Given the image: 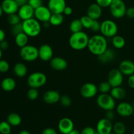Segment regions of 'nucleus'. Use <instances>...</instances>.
I'll use <instances>...</instances> for the list:
<instances>
[{
  "label": "nucleus",
  "mask_w": 134,
  "mask_h": 134,
  "mask_svg": "<svg viewBox=\"0 0 134 134\" xmlns=\"http://www.w3.org/2000/svg\"><path fill=\"white\" fill-rule=\"evenodd\" d=\"M88 48L94 55L98 56L107 48V41L103 35H96L89 39Z\"/></svg>",
  "instance_id": "nucleus-1"
},
{
  "label": "nucleus",
  "mask_w": 134,
  "mask_h": 134,
  "mask_svg": "<svg viewBox=\"0 0 134 134\" xmlns=\"http://www.w3.org/2000/svg\"><path fill=\"white\" fill-rule=\"evenodd\" d=\"M89 39L88 35L82 31L72 33L69 37V44L73 49L81 51L88 47Z\"/></svg>",
  "instance_id": "nucleus-2"
},
{
  "label": "nucleus",
  "mask_w": 134,
  "mask_h": 134,
  "mask_svg": "<svg viewBox=\"0 0 134 134\" xmlns=\"http://www.w3.org/2000/svg\"><path fill=\"white\" fill-rule=\"evenodd\" d=\"M22 26L24 32L30 37H37L39 35L41 31V26L39 21L33 18L24 20L22 22Z\"/></svg>",
  "instance_id": "nucleus-3"
},
{
  "label": "nucleus",
  "mask_w": 134,
  "mask_h": 134,
  "mask_svg": "<svg viewBox=\"0 0 134 134\" xmlns=\"http://www.w3.org/2000/svg\"><path fill=\"white\" fill-rule=\"evenodd\" d=\"M97 104L98 105L105 111H111L115 109L116 103L115 99L111 96V94L108 93L101 94L97 98Z\"/></svg>",
  "instance_id": "nucleus-4"
},
{
  "label": "nucleus",
  "mask_w": 134,
  "mask_h": 134,
  "mask_svg": "<svg viewBox=\"0 0 134 134\" xmlns=\"http://www.w3.org/2000/svg\"><path fill=\"white\" fill-rule=\"evenodd\" d=\"M47 81V77L42 72H34L27 78V84L30 88H38L44 86Z\"/></svg>",
  "instance_id": "nucleus-5"
},
{
  "label": "nucleus",
  "mask_w": 134,
  "mask_h": 134,
  "mask_svg": "<svg viewBox=\"0 0 134 134\" xmlns=\"http://www.w3.org/2000/svg\"><path fill=\"white\" fill-rule=\"evenodd\" d=\"M21 58L24 61L34 62L39 58V49L34 45H27L20 48Z\"/></svg>",
  "instance_id": "nucleus-6"
},
{
  "label": "nucleus",
  "mask_w": 134,
  "mask_h": 134,
  "mask_svg": "<svg viewBox=\"0 0 134 134\" xmlns=\"http://www.w3.org/2000/svg\"><path fill=\"white\" fill-rule=\"evenodd\" d=\"M109 8L111 15L114 18H120L126 15L127 8L122 0H113Z\"/></svg>",
  "instance_id": "nucleus-7"
},
{
  "label": "nucleus",
  "mask_w": 134,
  "mask_h": 134,
  "mask_svg": "<svg viewBox=\"0 0 134 134\" xmlns=\"http://www.w3.org/2000/svg\"><path fill=\"white\" fill-rule=\"evenodd\" d=\"M100 31L105 37H113L117 34L118 26L113 20H105L101 23Z\"/></svg>",
  "instance_id": "nucleus-8"
},
{
  "label": "nucleus",
  "mask_w": 134,
  "mask_h": 134,
  "mask_svg": "<svg viewBox=\"0 0 134 134\" xmlns=\"http://www.w3.org/2000/svg\"><path fill=\"white\" fill-rule=\"evenodd\" d=\"M124 75L119 70V69H113L110 71L108 74V82L111 87L120 86L124 81Z\"/></svg>",
  "instance_id": "nucleus-9"
},
{
  "label": "nucleus",
  "mask_w": 134,
  "mask_h": 134,
  "mask_svg": "<svg viewBox=\"0 0 134 134\" xmlns=\"http://www.w3.org/2000/svg\"><path fill=\"white\" fill-rule=\"evenodd\" d=\"M98 92V88L96 85L92 82H86L81 88V96L86 99H90L95 96Z\"/></svg>",
  "instance_id": "nucleus-10"
},
{
  "label": "nucleus",
  "mask_w": 134,
  "mask_h": 134,
  "mask_svg": "<svg viewBox=\"0 0 134 134\" xmlns=\"http://www.w3.org/2000/svg\"><path fill=\"white\" fill-rule=\"evenodd\" d=\"M51 15H52V13L48 7H47L42 5L37 9H35L34 16L35 18L39 22H48L50 20Z\"/></svg>",
  "instance_id": "nucleus-11"
},
{
  "label": "nucleus",
  "mask_w": 134,
  "mask_h": 134,
  "mask_svg": "<svg viewBox=\"0 0 134 134\" xmlns=\"http://www.w3.org/2000/svg\"><path fill=\"white\" fill-rule=\"evenodd\" d=\"M66 7L65 0H49L48 7L52 14H63Z\"/></svg>",
  "instance_id": "nucleus-12"
},
{
  "label": "nucleus",
  "mask_w": 134,
  "mask_h": 134,
  "mask_svg": "<svg viewBox=\"0 0 134 134\" xmlns=\"http://www.w3.org/2000/svg\"><path fill=\"white\" fill-rule=\"evenodd\" d=\"M113 126L111 120L107 119H102L98 121L96 125V132L99 134H109L113 131Z\"/></svg>",
  "instance_id": "nucleus-13"
},
{
  "label": "nucleus",
  "mask_w": 134,
  "mask_h": 134,
  "mask_svg": "<svg viewBox=\"0 0 134 134\" xmlns=\"http://www.w3.org/2000/svg\"><path fill=\"white\" fill-rule=\"evenodd\" d=\"M134 108L132 104L128 102H121L116 107V112L123 117H128L133 115Z\"/></svg>",
  "instance_id": "nucleus-14"
},
{
  "label": "nucleus",
  "mask_w": 134,
  "mask_h": 134,
  "mask_svg": "<svg viewBox=\"0 0 134 134\" xmlns=\"http://www.w3.org/2000/svg\"><path fill=\"white\" fill-rule=\"evenodd\" d=\"M1 5L4 13L8 15L18 13L19 9V6L15 0H3Z\"/></svg>",
  "instance_id": "nucleus-15"
},
{
  "label": "nucleus",
  "mask_w": 134,
  "mask_h": 134,
  "mask_svg": "<svg viewBox=\"0 0 134 134\" xmlns=\"http://www.w3.org/2000/svg\"><path fill=\"white\" fill-rule=\"evenodd\" d=\"M39 58L44 62L51 61L53 58V50L47 44H42L39 48Z\"/></svg>",
  "instance_id": "nucleus-16"
},
{
  "label": "nucleus",
  "mask_w": 134,
  "mask_h": 134,
  "mask_svg": "<svg viewBox=\"0 0 134 134\" xmlns=\"http://www.w3.org/2000/svg\"><path fill=\"white\" fill-rule=\"evenodd\" d=\"M74 129V124L71 119L69 118H63L58 123V130L62 134H68Z\"/></svg>",
  "instance_id": "nucleus-17"
},
{
  "label": "nucleus",
  "mask_w": 134,
  "mask_h": 134,
  "mask_svg": "<svg viewBox=\"0 0 134 134\" xmlns=\"http://www.w3.org/2000/svg\"><path fill=\"white\" fill-rule=\"evenodd\" d=\"M34 13H35V9L27 3L23 6L20 7L18 14L20 17L21 20L24 21L33 18L34 16Z\"/></svg>",
  "instance_id": "nucleus-18"
},
{
  "label": "nucleus",
  "mask_w": 134,
  "mask_h": 134,
  "mask_svg": "<svg viewBox=\"0 0 134 134\" xmlns=\"http://www.w3.org/2000/svg\"><path fill=\"white\" fill-rule=\"evenodd\" d=\"M119 70L124 75H132L134 74V62L130 60H123L119 65Z\"/></svg>",
  "instance_id": "nucleus-19"
},
{
  "label": "nucleus",
  "mask_w": 134,
  "mask_h": 134,
  "mask_svg": "<svg viewBox=\"0 0 134 134\" xmlns=\"http://www.w3.org/2000/svg\"><path fill=\"white\" fill-rule=\"evenodd\" d=\"M60 97L61 96L58 91L48 90L43 95V100L47 104L52 105L60 102Z\"/></svg>",
  "instance_id": "nucleus-20"
},
{
  "label": "nucleus",
  "mask_w": 134,
  "mask_h": 134,
  "mask_svg": "<svg viewBox=\"0 0 134 134\" xmlns=\"http://www.w3.org/2000/svg\"><path fill=\"white\" fill-rule=\"evenodd\" d=\"M50 64L52 69L57 71L64 70L68 67V62L66 60L61 57L52 58L50 61Z\"/></svg>",
  "instance_id": "nucleus-21"
},
{
  "label": "nucleus",
  "mask_w": 134,
  "mask_h": 134,
  "mask_svg": "<svg viewBox=\"0 0 134 134\" xmlns=\"http://www.w3.org/2000/svg\"><path fill=\"white\" fill-rule=\"evenodd\" d=\"M102 8L96 3L91 4L87 9V15L93 20L99 19L102 14Z\"/></svg>",
  "instance_id": "nucleus-22"
},
{
  "label": "nucleus",
  "mask_w": 134,
  "mask_h": 134,
  "mask_svg": "<svg viewBox=\"0 0 134 134\" xmlns=\"http://www.w3.org/2000/svg\"><path fill=\"white\" fill-rule=\"evenodd\" d=\"M116 56V53L115 51L111 48H107L105 52H103L102 54L98 56V59L102 64H108L111 62Z\"/></svg>",
  "instance_id": "nucleus-23"
},
{
  "label": "nucleus",
  "mask_w": 134,
  "mask_h": 134,
  "mask_svg": "<svg viewBox=\"0 0 134 134\" xmlns=\"http://www.w3.org/2000/svg\"><path fill=\"white\" fill-rule=\"evenodd\" d=\"M16 83L15 80L10 77L4 79L1 82V88L6 92H10L14 90L16 87Z\"/></svg>",
  "instance_id": "nucleus-24"
},
{
  "label": "nucleus",
  "mask_w": 134,
  "mask_h": 134,
  "mask_svg": "<svg viewBox=\"0 0 134 134\" xmlns=\"http://www.w3.org/2000/svg\"><path fill=\"white\" fill-rule=\"evenodd\" d=\"M110 92H111L110 94L111 95V96L115 99H117V100H122L126 96V90L120 86L112 88Z\"/></svg>",
  "instance_id": "nucleus-25"
},
{
  "label": "nucleus",
  "mask_w": 134,
  "mask_h": 134,
  "mask_svg": "<svg viewBox=\"0 0 134 134\" xmlns=\"http://www.w3.org/2000/svg\"><path fill=\"white\" fill-rule=\"evenodd\" d=\"M14 73L17 77H25L27 74V67L23 63H17L14 65V68H13Z\"/></svg>",
  "instance_id": "nucleus-26"
},
{
  "label": "nucleus",
  "mask_w": 134,
  "mask_h": 134,
  "mask_svg": "<svg viewBox=\"0 0 134 134\" xmlns=\"http://www.w3.org/2000/svg\"><path fill=\"white\" fill-rule=\"evenodd\" d=\"M15 43L20 48L27 45L28 43V36L24 32H22L15 36Z\"/></svg>",
  "instance_id": "nucleus-27"
},
{
  "label": "nucleus",
  "mask_w": 134,
  "mask_h": 134,
  "mask_svg": "<svg viewBox=\"0 0 134 134\" xmlns=\"http://www.w3.org/2000/svg\"><path fill=\"white\" fill-rule=\"evenodd\" d=\"M7 121L11 125V126H18L22 122V119L18 114L13 113L8 115Z\"/></svg>",
  "instance_id": "nucleus-28"
},
{
  "label": "nucleus",
  "mask_w": 134,
  "mask_h": 134,
  "mask_svg": "<svg viewBox=\"0 0 134 134\" xmlns=\"http://www.w3.org/2000/svg\"><path fill=\"white\" fill-rule=\"evenodd\" d=\"M112 38V44L115 48L117 49H121L125 46L126 41L123 37L116 35Z\"/></svg>",
  "instance_id": "nucleus-29"
},
{
  "label": "nucleus",
  "mask_w": 134,
  "mask_h": 134,
  "mask_svg": "<svg viewBox=\"0 0 134 134\" xmlns=\"http://www.w3.org/2000/svg\"><path fill=\"white\" fill-rule=\"evenodd\" d=\"M64 19V18L62 14H52L49 22L52 26H58L63 23Z\"/></svg>",
  "instance_id": "nucleus-30"
},
{
  "label": "nucleus",
  "mask_w": 134,
  "mask_h": 134,
  "mask_svg": "<svg viewBox=\"0 0 134 134\" xmlns=\"http://www.w3.org/2000/svg\"><path fill=\"white\" fill-rule=\"evenodd\" d=\"M83 28V26L82 24L81 19H75L71 22L69 29L72 33L79 32V31H82Z\"/></svg>",
  "instance_id": "nucleus-31"
},
{
  "label": "nucleus",
  "mask_w": 134,
  "mask_h": 134,
  "mask_svg": "<svg viewBox=\"0 0 134 134\" xmlns=\"http://www.w3.org/2000/svg\"><path fill=\"white\" fill-rule=\"evenodd\" d=\"M126 130L125 124L122 122H116L113 126V131L116 134H124Z\"/></svg>",
  "instance_id": "nucleus-32"
},
{
  "label": "nucleus",
  "mask_w": 134,
  "mask_h": 134,
  "mask_svg": "<svg viewBox=\"0 0 134 134\" xmlns=\"http://www.w3.org/2000/svg\"><path fill=\"white\" fill-rule=\"evenodd\" d=\"M11 132V125L7 121L0 122V133L10 134Z\"/></svg>",
  "instance_id": "nucleus-33"
},
{
  "label": "nucleus",
  "mask_w": 134,
  "mask_h": 134,
  "mask_svg": "<svg viewBox=\"0 0 134 134\" xmlns=\"http://www.w3.org/2000/svg\"><path fill=\"white\" fill-rule=\"evenodd\" d=\"M21 18L19 16L18 14L16 13H14V14H9L7 16V22L10 25H11L12 26H14V25L20 23Z\"/></svg>",
  "instance_id": "nucleus-34"
},
{
  "label": "nucleus",
  "mask_w": 134,
  "mask_h": 134,
  "mask_svg": "<svg viewBox=\"0 0 134 134\" xmlns=\"http://www.w3.org/2000/svg\"><path fill=\"white\" fill-rule=\"evenodd\" d=\"M111 88H112V87H111V85L109 83L108 81H104V82H101L99 85V87H98V90L102 94L108 93L109 92L111 91Z\"/></svg>",
  "instance_id": "nucleus-35"
},
{
  "label": "nucleus",
  "mask_w": 134,
  "mask_h": 134,
  "mask_svg": "<svg viewBox=\"0 0 134 134\" xmlns=\"http://www.w3.org/2000/svg\"><path fill=\"white\" fill-rule=\"evenodd\" d=\"M94 20L92 18H90L88 15L84 16L81 17V21L82 22V24L83 26V27H85L86 29H90L91 27L92 24Z\"/></svg>",
  "instance_id": "nucleus-36"
},
{
  "label": "nucleus",
  "mask_w": 134,
  "mask_h": 134,
  "mask_svg": "<svg viewBox=\"0 0 134 134\" xmlns=\"http://www.w3.org/2000/svg\"><path fill=\"white\" fill-rule=\"evenodd\" d=\"M27 98L30 100H35L37 99L39 96V92H38L37 88H31L30 90L27 91Z\"/></svg>",
  "instance_id": "nucleus-37"
},
{
  "label": "nucleus",
  "mask_w": 134,
  "mask_h": 134,
  "mask_svg": "<svg viewBox=\"0 0 134 134\" xmlns=\"http://www.w3.org/2000/svg\"><path fill=\"white\" fill-rule=\"evenodd\" d=\"M24 32L23 31V26H22V23L17 24L14 25L12 26L11 28V33L13 35L16 36L18 34L20 33Z\"/></svg>",
  "instance_id": "nucleus-38"
},
{
  "label": "nucleus",
  "mask_w": 134,
  "mask_h": 134,
  "mask_svg": "<svg viewBox=\"0 0 134 134\" xmlns=\"http://www.w3.org/2000/svg\"><path fill=\"white\" fill-rule=\"evenodd\" d=\"M60 102L62 105H63L64 107H69L71 104L72 101L69 96L67 95H63L60 97Z\"/></svg>",
  "instance_id": "nucleus-39"
},
{
  "label": "nucleus",
  "mask_w": 134,
  "mask_h": 134,
  "mask_svg": "<svg viewBox=\"0 0 134 134\" xmlns=\"http://www.w3.org/2000/svg\"><path fill=\"white\" fill-rule=\"evenodd\" d=\"M10 65L5 60H0V72L1 73H6L9 71Z\"/></svg>",
  "instance_id": "nucleus-40"
},
{
  "label": "nucleus",
  "mask_w": 134,
  "mask_h": 134,
  "mask_svg": "<svg viewBox=\"0 0 134 134\" xmlns=\"http://www.w3.org/2000/svg\"><path fill=\"white\" fill-rule=\"evenodd\" d=\"M28 4L34 9H36L43 5V1L42 0H28Z\"/></svg>",
  "instance_id": "nucleus-41"
},
{
  "label": "nucleus",
  "mask_w": 134,
  "mask_h": 134,
  "mask_svg": "<svg viewBox=\"0 0 134 134\" xmlns=\"http://www.w3.org/2000/svg\"><path fill=\"white\" fill-rule=\"evenodd\" d=\"M101 27V23L98 20H94L92 24L90 30L94 32H97L98 31H100Z\"/></svg>",
  "instance_id": "nucleus-42"
},
{
  "label": "nucleus",
  "mask_w": 134,
  "mask_h": 134,
  "mask_svg": "<svg viewBox=\"0 0 134 134\" xmlns=\"http://www.w3.org/2000/svg\"><path fill=\"white\" fill-rule=\"evenodd\" d=\"M113 0H96V3H98L102 7H109L111 5Z\"/></svg>",
  "instance_id": "nucleus-43"
},
{
  "label": "nucleus",
  "mask_w": 134,
  "mask_h": 134,
  "mask_svg": "<svg viewBox=\"0 0 134 134\" xmlns=\"http://www.w3.org/2000/svg\"><path fill=\"white\" fill-rule=\"evenodd\" d=\"M96 131L93 128L90 126L86 127L84 128L81 132V134H96Z\"/></svg>",
  "instance_id": "nucleus-44"
},
{
  "label": "nucleus",
  "mask_w": 134,
  "mask_h": 134,
  "mask_svg": "<svg viewBox=\"0 0 134 134\" xmlns=\"http://www.w3.org/2000/svg\"><path fill=\"white\" fill-rule=\"evenodd\" d=\"M126 15L130 18H134V7H131L128 8L126 12Z\"/></svg>",
  "instance_id": "nucleus-45"
},
{
  "label": "nucleus",
  "mask_w": 134,
  "mask_h": 134,
  "mask_svg": "<svg viewBox=\"0 0 134 134\" xmlns=\"http://www.w3.org/2000/svg\"><path fill=\"white\" fill-rule=\"evenodd\" d=\"M106 119H107L108 120L112 121L114 119H115V113L113 112V110H111V111H107L106 112Z\"/></svg>",
  "instance_id": "nucleus-46"
},
{
  "label": "nucleus",
  "mask_w": 134,
  "mask_h": 134,
  "mask_svg": "<svg viewBox=\"0 0 134 134\" xmlns=\"http://www.w3.org/2000/svg\"><path fill=\"white\" fill-rule=\"evenodd\" d=\"M42 134H58V133L54 128H47L43 131Z\"/></svg>",
  "instance_id": "nucleus-47"
},
{
  "label": "nucleus",
  "mask_w": 134,
  "mask_h": 134,
  "mask_svg": "<svg viewBox=\"0 0 134 134\" xmlns=\"http://www.w3.org/2000/svg\"><path fill=\"white\" fill-rule=\"evenodd\" d=\"M128 85L131 88L134 89V74L129 76L128 79Z\"/></svg>",
  "instance_id": "nucleus-48"
},
{
  "label": "nucleus",
  "mask_w": 134,
  "mask_h": 134,
  "mask_svg": "<svg viewBox=\"0 0 134 134\" xmlns=\"http://www.w3.org/2000/svg\"><path fill=\"white\" fill-rule=\"evenodd\" d=\"M9 47V43L7 41L3 40L1 42H0V48H1L2 51H5Z\"/></svg>",
  "instance_id": "nucleus-49"
},
{
  "label": "nucleus",
  "mask_w": 134,
  "mask_h": 134,
  "mask_svg": "<svg viewBox=\"0 0 134 134\" xmlns=\"http://www.w3.org/2000/svg\"><path fill=\"white\" fill-rule=\"evenodd\" d=\"M72 13H73V9H72V8L69 6L65 7L63 14H64L65 15H67V16H70Z\"/></svg>",
  "instance_id": "nucleus-50"
},
{
  "label": "nucleus",
  "mask_w": 134,
  "mask_h": 134,
  "mask_svg": "<svg viewBox=\"0 0 134 134\" xmlns=\"http://www.w3.org/2000/svg\"><path fill=\"white\" fill-rule=\"evenodd\" d=\"M15 1L18 5L19 7L28 3V0H15Z\"/></svg>",
  "instance_id": "nucleus-51"
},
{
  "label": "nucleus",
  "mask_w": 134,
  "mask_h": 134,
  "mask_svg": "<svg viewBox=\"0 0 134 134\" xmlns=\"http://www.w3.org/2000/svg\"><path fill=\"white\" fill-rule=\"evenodd\" d=\"M5 33L2 29L0 28V42L5 40Z\"/></svg>",
  "instance_id": "nucleus-52"
},
{
  "label": "nucleus",
  "mask_w": 134,
  "mask_h": 134,
  "mask_svg": "<svg viewBox=\"0 0 134 134\" xmlns=\"http://www.w3.org/2000/svg\"><path fill=\"white\" fill-rule=\"evenodd\" d=\"M68 134H81V132H80L79 131L77 130L73 129L71 132H69Z\"/></svg>",
  "instance_id": "nucleus-53"
},
{
  "label": "nucleus",
  "mask_w": 134,
  "mask_h": 134,
  "mask_svg": "<svg viewBox=\"0 0 134 134\" xmlns=\"http://www.w3.org/2000/svg\"><path fill=\"white\" fill-rule=\"evenodd\" d=\"M43 26H44V27H48L51 25V23H50L49 21H48V22H43Z\"/></svg>",
  "instance_id": "nucleus-54"
},
{
  "label": "nucleus",
  "mask_w": 134,
  "mask_h": 134,
  "mask_svg": "<svg viewBox=\"0 0 134 134\" xmlns=\"http://www.w3.org/2000/svg\"><path fill=\"white\" fill-rule=\"evenodd\" d=\"M18 134H31V133H30V132H29L28 131L24 130L20 131V132H19V133H18Z\"/></svg>",
  "instance_id": "nucleus-55"
},
{
  "label": "nucleus",
  "mask_w": 134,
  "mask_h": 134,
  "mask_svg": "<svg viewBox=\"0 0 134 134\" xmlns=\"http://www.w3.org/2000/svg\"><path fill=\"white\" fill-rule=\"evenodd\" d=\"M3 10L2 9V7H1V5H0V17L2 16V14H3Z\"/></svg>",
  "instance_id": "nucleus-56"
},
{
  "label": "nucleus",
  "mask_w": 134,
  "mask_h": 134,
  "mask_svg": "<svg viewBox=\"0 0 134 134\" xmlns=\"http://www.w3.org/2000/svg\"><path fill=\"white\" fill-rule=\"evenodd\" d=\"M2 55H3V51H2V50H1V48H0V60H1Z\"/></svg>",
  "instance_id": "nucleus-57"
},
{
  "label": "nucleus",
  "mask_w": 134,
  "mask_h": 134,
  "mask_svg": "<svg viewBox=\"0 0 134 134\" xmlns=\"http://www.w3.org/2000/svg\"><path fill=\"white\" fill-rule=\"evenodd\" d=\"M132 106H133V108H134V101L133 102V103H132Z\"/></svg>",
  "instance_id": "nucleus-58"
},
{
  "label": "nucleus",
  "mask_w": 134,
  "mask_h": 134,
  "mask_svg": "<svg viewBox=\"0 0 134 134\" xmlns=\"http://www.w3.org/2000/svg\"><path fill=\"white\" fill-rule=\"evenodd\" d=\"M109 134H116L115 133H114V132H111V133H109Z\"/></svg>",
  "instance_id": "nucleus-59"
},
{
  "label": "nucleus",
  "mask_w": 134,
  "mask_h": 134,
  "mask_svg": "<svg viewBox=\"0 0 134 134\" xmlns=\"http://www.w3.org/2000/svg\"><path fill=\"white\" fill-rule=\"evenodd\" d=\"M132 134H134V130H133V132H132Z\"/></svg>",
  "instance_id": "nucleus-60"
},
{
  "label": "nucleus",
  "mask_w": 134,
  "mask_h": 134,
  "mask_svg": "<svg viewBox=\"0 0 134 134\" xmlns=\"http://www.w3.org/2000/svg\"><path fill=\"white\" fill-rule=\"evenodd\" d=\"M133 117H134V111H133Z\"/></svg>",
  "instance_id": "nucleus-61"
},
{
  "label": "nucleus",
  "mask_w": 134,
  "mask_h": 134,
  "mask_svg": "<svg viewBox=\"0 0 134 134\" xmlns=\"http://www.w3.org/2000/svg\"><path fill=\"white\" fill-rule=\"evenodd\" d=\"M96 134H99V133H98V132H96Z\"/></svg>",
  "instance_id": "nucleus-62"
}]
</instances>
